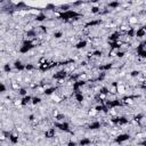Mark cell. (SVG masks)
<instances>
[{"label": "cell", "mask_w": 146, "mask_h": 146, "mask_svg": "<svg viewBox=\"0 0 146 146\" xmlns=\"http://www.w3.org/2000/svg\"><path fill=\"white\" fill-rule=\"evenodd\" d=\"M127 23L131 26V27H135L139 24V17L138 15H129L127 17Z\"/></svg>", "instance_id": "1"}, {"label": "cell", "mask_w": 146, "mask_h": 146, "mask_svg": "<svg viewBox=\"0 0 146 146\" xmlns=\"http://www.w3.org/2000/svg\"><path fill=\"white\" fill-rule=\"evenodd\" d=\"M117 87V96H125L127 95V83L125 84H116Z\"/></svg>", "instance_id": "2"}, {"label": "cell", "mask_w": 146, "mask_h": 146, "mask_svg": "<svg viewBox=\"0 0 146 146\" xmlns=\"http://www.w3.org/2000/svg\"><path fill=\"white\" fill-rule=\"evenodd\" d=\"M52 121L55 122V124H63V123L66 122V116H65L64 114H59L58 116L54 117Z\"/></svg>", "instance_id": "3"}, {"label": "cell", "mask_w": 146, "mask_h": 146, "mask_svg": "<svg viewBox=\"0 0 146 146\" xmlns=\"http://www.w3.org/2000/svg\"><path fill=\"white\" fill-rule=\"evenodd\" d=\"M119 51H120V49L119 48H112L111 50H110V52H108V57L110 58H117V54H119Z\"/></svg>", "instance_id": "4"}, {"label": "cell", "mask_w": 146, "mask_h": 146, "mask_svg": "<svg viewBox=\"0 0 146 146\" xmlns=\"http://www.w3.org/2000/svg\"><path fill=\"white\" fill-rule=\"evenodd\" d=\"M0 139H1V143H2V141H6V139H7V132H6L5 130H1Z\"/></svg>", "instance_id": "5"}, {"label": "cell", "mask_w": 146, "mask_h": 146, "mask_svg": "<svg viewBox=\"0 0 146 146\" xmlns=\"http://www.w3.org/2000/svg\"><path fill=\"white\" fill-rule=\"evenodd\" d=\"M144 87H145V90H146V81H145V86Z\"/></svg>", "instance_id": "6"}, {"label": "cell", "mask_w": 146, "mask_h": 146, "mask_svg": "<svg viewBox=\"0 0 146 146\" xmlns=\"http://www.w3.org/2000/svg\"><path fill=\"white\" fill-rule=\"evenodd\" d=\"M144 97H145V99H146V92H145V95H144Z\"/></svg>", "instance_id": "7"}]
</instances>
